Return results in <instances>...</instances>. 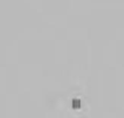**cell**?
<instances>
[{"label": "cell", "instance_id": "obj_1", "mask_svg": "<svg viewBox=\"0 0 124 118\" xmlns=\"http://www.w3.org/2000/svg\"><path fill=\"white\" fill-rule=\"evenodd\" d=\"M71 107H72L74 109H78V108H80V100L79 99H74L72 102H71Z\"/></svg>", "mask_w": 124, "mask_h": 118}]
</instances>
